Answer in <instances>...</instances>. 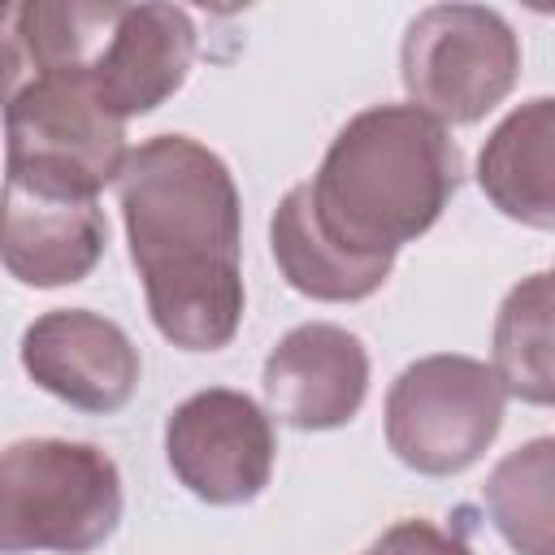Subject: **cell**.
<instances>
[{"label":"cell","instance_id":"12","mask_svg":"<svg viewBox=\"0 0 555 555\" xmlns=\"http://www.w3.org/2000/svg\"><path fill=\"white\" fill-rule=\"evenodd\" d=\"M555 100L533 95L512 108L477 156V182L486 199L533 230L555 225Z\"/></svg>","mask_w":555,"mask_h":555},{"label":"cell","instance_id":"11","mask_svg":"<svg viewBox=\"0 0 555 555\" xmlns=\"http://www.w3.org/2000/svg\"><path fill=\"white\" fill-rule=\"evenodd\" d=\"M108 243V225L95 199H65L13 178L0 182V264L22 286H74L82 282Z\"/></svg>","mask_w":555,"mask_h":555},{"label":"cell","instance_id":"10","mask_svg":"<svg viewBox=\"0 0 555 555\" xmlns=\"http://www.w3.org/2000/svg\"><path fill=\"white\" fill-rule=\"evenodd\" d=\"M195 61V26L173 4H117L91 65L95 100L117 117H143L182 91Z\"/></svg>","mask_w":555,"mask_h":555},{"label":"cell","instance_id":"9","mask_svg":"<svg viewBox=\"0 0 555 555\" xmlns=\"http://www.w3.org/2000/svg\"><path fill=\"white\" fill-rule=\"evenodd\" d=\"M269 412L304 434L356 421L369 395V347L334 321H304L282 334L264 360Z\"/></svg>","mask_w":555,"mask_h":555},{"label":"cell","instance_id":"17","mask_svg":"<svg viewBox=\"0 0 555 555\" xmlns=\"http://www.w3.org/2000/svg\"><path fill=\"white\" fill-rule=\"evenodd\" d=\"M369 555H473V546H468L460 533L438 529L434 520L408 516V520L390 525V529L369 546Z\"/></svg>","mask_w":555,"mask_h":555},{"label":"cell","instance_id":"3","mask_svg":"<svg viewBox=\"0 0 555 555\" xmlns=\"http://www.w3.org/2000/svg\"><path fill=\"white\" fill-rule=\"evenodd\" d=\"M121 473L95 442L17 438L0 451V555H87L121 525Z\"/></svg>","mask_w":555,"mask_h":555},{"label":"cell","instance_id":"8","mask_svg":"<svg viewBox=\"0 0 555 555\" xmlns=\"http://www.w3.org/2000/svg\"><path fill=\"white\" fill-rule=\"evenodd\" d=\"M22 369L52 399L108 416L139 390V347L130 334L91 308H52L22 334Z\"/></svg>","mask_w":555,"mask_h":555},{"label":"cell","instance_id":"5","mask_svg":"<svg viewBox=\"0 0 555 555\" xmlns=\"http://www.w3.org/2000/svg\"><path fill=\"white\" fill-rule=\"evenodd\" d=\"M399 78L412 108L442 126H473L520 78V39L486 4H429L399 43Z\"/></svg>","mask_w":555,"mask_h":555},{"label":"cell","instance_id":"4","mask_svg":"<svg viewBox=\"0 0 555 555\" xmlns=\"http://www.w3.org/2000/svg\"><path fill=\"white\" fill-rule=\"evenodd\" d=\"M121 160L126 121L95 100L87 65L56 69L4 104V178L22 186L95 199L117 182Z\"/></svg>","mask_w":555,"mask_h":555},{"label":"cell","instance_id":"6","mask_svg":"<svg viewBox=\"0 0 555 555\" xmlns=\"http://www.w3.org/2000/svg\"><path fill=\"white\" fill-rule=\"evenodd\" d=\"M503 403L507 395L486 360L421 356L386 390V447L412 473L455 477L499 438Z\"/></svg>","mask_w":555,"mask_h":555},{"label":"cell","instance_id":"7","mask_svg":"<svg viewBox=\"0 0 555 555\" xmlns=\"http://www.w3.org/2000/svg\"><path fill=\"white\" fill-rule=\"evenodd\" d=\"M273 421L230 386H208L182 399L165 421V460L173 477L212 507H243L264 494L273 477Z\"/></svg>","mask_w":555,"mask_h":555},{"label":"cell","instance_id":"14","mask_svg":"<svg viewBox=\"0 0 555 555\" xmlns=\"http://www.w3.org/2000/svg\"><path fill=\"white\" fill-rule=\"evenodd\" d=\"M503 395L546 408L555 399V369H551V273H529L516 282L494 317V364Z\"/></svg>","mask_w":555,"mask_h":555},{"label":"cell","instance_id":"18","mask_svg":"<svg viewBox=\"0 0 555 555\" xmlns=\"http://www.w3.org/2000/svg\"><path fill=\"white\" fill-rule=\"evenodd\" d=\"M364 555H369V551H364Z\"/></svg>","mask_w":555,"mask_h":555},{"label":"cell","instance_id":"2","mask_svg":"<svg viewBox=\"0 0 555 555\" xmlns=\"http://www.w3.org/2000/svg\"><path fill=\"white\" fill-rule=\"evenodd\" d=\"M464 160L442 121L412 104L360 108L304 182L312 225L347 256L395 260L460 191Z\"/></svg>","mask_w":555,"mask_h":555},{"label":"cell","instance_id":"15","mask_svg":"<svg viewBox=\"0 0 555 555\" xmlns=\"http://www.w3.org/2000/svg\"><path fill=\"white\" fill-rule=\"evenodd\" d=\"M551 481H555V442L533 438L507 451L481 486L494 529L520 555H551Z\"/></svg>","mask_w":555,"mask_h":555},{"label":"cell","instance_id":"1","mask_svg":"<svg viewBox=\"0 0 555 555\" xmlns=\"http://www.w3.org/2000/svg\"><path fill=\"white\" fill-rule=\"evenodd\" d=\"M147 317L182 351H221L243 325V199L230 165L191 134H156L117 173Z\"/></svg>","mask_w":555,"mask_h":555},{"label":"cell","instance_id":"16","mask_svg":"<svg viewBox=\"0 0 555 555\" xmlns=\"http://www.w3.org/2000/svg\"><path fill=\"white\" fill-rule=\"evenodd\" d=\"M48 78L39 0H0V108Z\"/></svg>","mask_w":555,"mask_h":555},{"label":"cell","instance_id":"13","mask_svg":"<svg viewBox=\"0 0 555 555\" xmlns=\"http://www.w3.org/2000/svg\"><path fill=\"white\" fill-rule=\"evenodd\" d=\"M269 247H273V260H278V269L286 278V286L308 295V299H321V304L369 299L373 291L386 286V278L395 269V260H360V256L338 251L312 225L304 182L291 186L278 199L273 221H269Z\"/></svg>","mask_w":555,"mask_h":555}]
</instances>
